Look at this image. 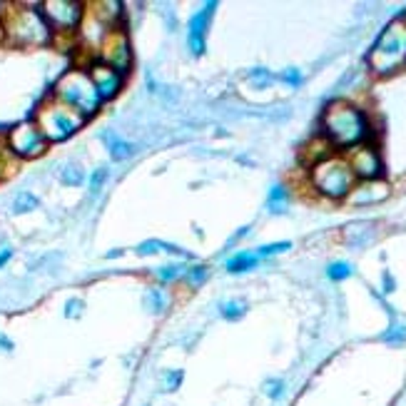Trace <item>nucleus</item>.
I'll list each match as a JSON object with an SVG mask.
<instances>
[{
  "mask_svg": "<svg viewBox=\"0 0 406 406\" xmlns=\"http://www.w3.org/2000/svg\"><path fill=\"white\" fill-rule=\"evenodd\" d=\"M322 138L334 149H352L369 138V120L347 100L329 102L322 115Z\"/></svg>",
  "mask_w": 406,
  "mask_h": 406,
  "instance_id": "obj_1",
  "label": "nucleus"
},
{
  "mask_svg": "<svg viewBox=\"0 0 406 406\" xmlns=\"http://www.w3.org/2000/svg\"><path fill=\"white\" fill-rule=\"evenodd\" d=\"M3 38L20 48H33V45H45L53 38V30L45 23L42 13L35 8H10L3 18Z\"/></svg>",
  "mask_w": 406,
  "mask_h": 406,
  "instance_id": "obj_2",
  "label": "nucleus"
},
{
  "mask_svg": "<svg viewBox=\"0 0 406 406\" xmlns=\"http://www.w3.org/2000/svg\"><path fill=\"white\" fill-rule=\"evenodd\" d=\"M53 97L63 105H67L70 110H75L78 115H83L85 120L90 115H95L100 110V95H97L95 85L90 80L88 70H70L55 85Z\"/></svg>",
  "mask_w": 406,
  "mask_h": 406,
  "instance_id": "obj_3",
  "label": "nucleus"
},
{
  "mask_svg": "<svg viewBox=\"0 0 406 406\" xmlns=\"http://www.w3.org/2000/svg\"><path fill=\"white\" fill-rule=\"evenodd\" d=\"M369 65L377 75H391L406 65V18L394 20L384 28L369 53Z\"/></svg>",
  "mask_w": 406,
  "mask_h": 406,
  "instance_id": "obj_4",
  "label": "nucleus"
},
{
  "mask_svg": "<svg viewBox=\"0 0 406 406\" xmlns=\"http://www.w3.org/2000/svg\"><path fill=\"white\" fill-rule=\"evenodd\" d=\"M311 187L329 200H347V195L352 192V187L357 185V177H354L352 168L344 157L332 155L329 160L319 162L309 170Z\"/></svg>",
  "mask_w": 406,
  "mask_h": 406,
  "instance_id": "obj_5",
  "label": "nucleus"
},
{
  "mask_svg": "<svg viewBox=\"0 0 406 406\" xmlns=\"http://www.w3.org/2000/svg\"><path fill=\"white\" fill-rule=\"evenodd\" d=\"M35 125L40 127L48 143H63L85 125V117L70 110L67 105H63V102H58L55 97H50L48 102H42L38 108Z\"/></svg>",
  "mask_w": 406,
  "mask_h": 406,
  "instance_id": "obj_6",
  "label": "nucleus"
},
{
  "mask_svg": "<svg viewBox=\"0 0 406 406\" xmlns=\"http://www.w3.org/2000/svg\"><path fill=\"white\" fill-rule=\"evenodd\" d=\"M8 152L15 157H23V160H33V157H40L45 149H48V140L40 132V127L35 125V120H25L18 122L10 132L6 135Z\"/></svg>",
  "mask_w": 406,
  "mask_h": 406,
  "instance_id": "obj_7",
  "label": "nucleus"
},
{
  "mask_svg": "<svg viewBox=\"0 0 406 406\" xmlns=\"http://www.w3.org/2000/svg\"><path fill=\"white\" fill-rule=\"evenodd\" d=\"M97 58H100L102 65L113 67L120 75H125L132 65V48H130V38H127L125 30L113 28L108 35L102 38V42L97 45Z\"/></svg>",
  "mask_w": 406,
  "mask_h": 406,
  "instance_id": "obj_8",
  "label": "nucleus"
},
{
  "mask_svg": "<svg viewBox=\"0 0 406 406\" xmlns=\"http://www.w3.org/2000/svg\"><path fill=\"white\" fill-rule=\"evenodd\" d=\"M40 13L45 23L50 25L53 33H72L83 23V6L75 0H45L40 6Z\"/></svg>",
  "mask_w": 406,
  "mask_h": 406,
  "instance_id": "obj_9",
  "label": "nucleus"
},
{
  "mask_svg": "<svg viewBox=\"0 0 406 406\" xmlns=\"http://www.w3.org/2000/svg\"><path fill=\"white\" fill-rule=\"evenodd\" d=\"M352 168L354 177L362 179V182H369V179H382L384 174V162L379 149L374 145H357V147L349 149V155L344 157Z\"/></svg>",
  "mask_w": 406,
  "mask_h": 406,
  "instance_id": "obj_10",
  "label": "nucleus"
},
{
  "mask_svg": "<svg viewBox=\"0 0 406 406\" xmlns=\"http://www.w3.org/2000/svg\"><path fill=\"white\" fill-rule=\"evenodd\" d=\"M215 8H217V3H204L202 10L195 13V15H192V20H190L187 45H190V53L195 55V58L204 55V50H207V42H204V38H207V25H209V20H212V15H215Z\"/></svg>",
  "mask_w": 406,
  "mask_h": 406,
  "instance_id": "obj_11",
  "label": "nucleus"
},
{
  "mask_svg": "<svg viewBox=\"0 0 406 406\" xmlns=\"http://www.w3.org/2000/svg\"><path fill=\"white\" fill-rule=\"evenodd\" d=\"M88 75L92 80V85H95L100 100H113L120 90H122V75L117 70H113V67L102 65L100 60L88 67Z\"/></svg>",
  "mask_w": 406,
  "mask_h": 406,
  "instance_id": "obj_12",
  "label": "nucleus"
},
{
  "mask_svg": "<svg viewBox=\"0 0 406 406\" xmlns=\"http://www.w3.org/2000/svg\"><path fill=\"white\" fill-rule=\"evenodd\" d=\"M391 195V187L384 179H369V182H359L352 187L347 195V202L354 207H369V204H379Z\"/></svg>",
  "mask_w": 406,
  "mask_h": 406,
  "instance_id": "obj_13",
  "label": "nucleus"
},
{
  "mask_svg": "<svg viewBox=\"0 0 406 406\" xmlns=\"http://www.w3.org/2000/svg\"><path fill=\"white\" fill-rule=\"evenodd\" d=\"M299 155H302V162L311 170L314 165H319V162L329 160V157L334 155V147H332L324 138H317V140H311V143H307Z\"/></svg>",
  "mask_w": 406,
  "mask_h": 406,
  "instance_id": "obj_14",
  "label": "nucleus"
},
{
  "mask_svg": "<svg viewBox=\"0 0 406 406\" xmlns=\"http://www.w3.org/2000/svg\"><path fill=\"white\" fill-rule=\"evenodd\" d=\"M92 8H95V10H92V18H97L110 30L115 28V20L122 15V6H120L117 0H102V3H95Z\"/></svg>",
  "mask_w": 406,
  "mask_h": 406,
  "instance_id": "obj_15",
  "label": "nucleus"
},
{
  "mask_svg": "<svg viewBox=\"0 0 406 406\" xmlns=\"http://www.w3.org/2000/svg\"><path fill=\"white\" fill-rule=\"evenodd\" d=\"M102 140L108 143L110 157H113V160H127V157H130L132 152H135V147H132V145L127 143V140L117 138L115 132H105V135H102Z\"/></svg>",
  "mask_w": 406,
  "mask_h": 406,
  "instance_id": "obj_16",
  "label": "nucleus"
},
{
  "mask_svg": "<svg viewBox=\"0 0 406 406\" xmlns=\"http://www.w3.org/2000/svg\"><path fill=\"white\" fill-rule=\"evenodd\" d=\"M157 252H168V254H179V257H187V252H182L179 247L168 245V242H160V239H147L138 247V254L149 257V254H157Z\"/></svg>",
  "mask_w": 406,
  "mask_h": 406,
  "instance_id": "obj_17",
  "label": "nucleus"
},
{
  "mask_svg": "<svg viewBox=\"0 0 406 406\" xmlns=\"http://www.w3.org/2000/svg\"><path fill=\"white\" fill-rule=\"evenodd\" d=\"M259 257L257 254H252V252H239V254H234L232 259H227V272H232V275H237V272H247V269L257 267Z\"/></svg>",
  "mask_w": 406,
  "mask_h": 406,
  "instance_id": "obj_18",
  "label": "nucleus"
},
{
  "mask_svg": "<svg viewBox=\"0 0 406 406\" xmlns=\"http://www.w3.org/2000/svg\"><path fill=\"white\" fill-rule=\"evenodd\" d=\"M38 204H40V200L33 192H18L13 200V215H28V212L38 209Z\"/></svg>",
  "mask_w": 406,
  "mask_h": 406,
  "instance_id": "obj_19",
  "label": "nucleus"
},
{
  "mask_svg": "<svg viewBox=\"0 0 406 406\" xmlns=\"http://www.w3.org/2000/svg\"><path fill=\"white\" fill-rule=\"evenodd\" d=\"M220 309H222V317L229 319V322H237V319H242L247 314V304L242 299H229V302H225Z\"/></svg>",
  "mask_w": 406,
  "mask_h": 406,
  "instance_id": "obj_20",
  "label": "nucleus"
},
{
  "mask_svg": "<svg viewBox=\"0 0 406 406\" xmlns=\"http://www.w3.org/2000/svg\"><path fill=\"white\" fill-rule=\"evenodd\" d=\"M287 200H289V195H287V190L282 185H277V187H272V192H269V209L272 212H284V207H287Z\"/></svg>",
  "mask_w": 406,
  "mask_h": 406,
  "instance_id": "obj_21",
  "label": "nucleus"
},
{
  "mask_svg": "<svg viewBox=\"0 0 406 406\" xmlns=\"http://www.w3.org/2000/svg\"><path fill=\"white\" fill-rule=\"evenodd\" d=\"M60 179H63L65 185H70V187H78V185H83L85 172L78 168V165H65V168L60 170Z\"/></svg>",
  "mask_w": 406,
  "mask_h": 406,
  "instance_id": "obj_22",
  "label": "nucleus"
},
{
  "mask_svg": "<svg viewBox=\"0 0 406 406\" xmlns=\"http://www.w3.org/2000/svg\"><path fill=\"white\" fill-rule=\"evenodd\" d=\"M145 304L149 307V311L162 314L165 307H168V299H165V294H162L160 289H152V292H147V297H145Z\"/></svg>",
  "mask_w": 406,
  "mask_h": 406,
  "instance_id": "obj_23",
  "label": "nucleus"
},
{
  "mask_svg": "<svg viewBox=\"0 0 406 406\" xmlns=\"http://www.w3.org/2000/svg\"><path fill=\"white\" fill-rule=\"evenodd\" d=\"M354 269L349 267L347 262H332L327 269V277L329 279H334V282H341V279H347V277H352Z\"/></svg>",
  "mask_w": 406,
  "mask_h": 406,
  "instance_id": "obj_24",
  "label": "nucleus"
},
{
  "mask_svg": "<svg viewBox=\"0 0 406 406\" xmlns=\"http://www.w3.org/2000/svg\"><path fill=\"white\" fill-rule=\"evenodd\" d=\"M182 384V371H165L162 374V391H177Z\"/></svg>",
  "mask_w": 406,
  "mask_h": 406,
  "instance_id": "obj_25",
  "label": "nucleus"
},
{
  "mask_svg": "<svg viewBox=\"0 0 406 406\" xmlns=\"http://www.w3.org/2000/svg\"><path fill=\"white\" fill-rule=\"evenodd\" d=\"M289 242H277V245H264V247H259L254 254H257L259 259H264V257H272V254H282V252H287L289 250Z\"/></svg>",
  "mask_w": 406,
  "mask_h": 406,
  "instance_id": "obj_26",
  "label": "nucleus"
},
{
  "mask_svg": "<svg viewBox=\"0 0 406 406\" xmlns=\"http://www.w3.org/2000/svg\"><path fill=\"white\" fill-rule=\"evenodd\" d=\"M264 394H267L269 399H282V396H284V382H282V379H269V382H264Z\"/></svg>",
  "mask_w": 406,
  "mask_h": 406,
  "instance_id": "obj_27",
  "label": "nucleus"
},
{
  "mask_svg": "<svg viewBox=\"0 0 406 406\" xmlns=\"http://www.w3.org/2000/svg\"><path fill=\"white\" fill-rule=\"evenodd\" d=\"M207 272L209 269L204 267V264H197V267H192L190 269V275H187V282H190L192 287H200L204 279H207Z\"/></svg>",
  "mask_w": 406,
  "mask_h": 406,
  "instance_id": "obj_28",
  "label": "nucleus"
},
{
  "mask_svg": "<svg viewBox=\"0 0 406 406\" xmlns=\"http://www.w3.org/2000/svg\"><path fill=\"white\" fill-rule=\"evenodd\" d=\"M105 179H108V170H105V168L95 170V172H92V177H90V192H92V195H97V192L102 190V182H105Z\"/></svg>",
  "mask_w": 406,
  "mask_h": 406,
  "instance_id": "obj_29",
  "label": "nucleus"
},
{
  "mask_svg": "<svg viewBox=\"0 0 406 406\" xmlns=\"http://www.w3.org/2000/svg\"><path fill=\"white\" fill-rule=\"evenodd\" d=\"M155 277L160 282H172V279H177V277H179V267H174V264H172V267H170V264H165V267L157 269Z\"/></svg>",
  "mask_w": 406,
  "mask_h": 406,
  "instance_id": "obj_30",
  "label": "nucleus"
},
{
  "mask_svg": "<svg viewBox=\"0 0 406 406\" xmlns=\"http://www.w3.org/2000/svg\"><path fill=\"white\" fill-rule=\"evenodd\" d=\"M382 339L389 341V344H404L406 341V327H394L391 332H387Z\"/></svg>",
  "mask_w": 406,
  "mask_h": 406,
  "instance_id": "obj_31",
  "label": "nucleus"
},
{
  "mask_svg": "<svg viewBox=\"0 0 406 406\" xmlns=\"http://www.w3.org/2000/svg\"><path fill=\"white\" fill-rule=\"evenodd\" d=\"M250 80L254 85H259V88H267V85L272 83V75H269V72L264 70V67H257V70L250 72Z\"/></svg>",
  "mask_w": 406,
  "mask_h": 406,
  "instance_id": "obj_32",
  "label": "nucleus"
},
{
  "mask_svg": "<svg viewBox=\"0 0 406 406\" xmlns=\"http://www.w3.org/2000/svg\"><path fill=\"white\" fill-rule=\"evenodd\" d=\"M80 309H83V299H70L65 304V317H80Z\"/></svg>",
  "mask_w": 406,
  "mask_h": 406,
  "instance_id": "obj_33",
  "label": "nucleus"
},
{
  "mask_svg": "<svg viewBox=\"0 0 406 406\" xmlns=\"http://www.w3.org/2000/svg\"><path fill=\"white\" fill-rule=\"evenodd\" d=\"M282 80L297 88V85L302 83V75H299V70H287V72H284V75H282Z\"/></svg>",
  "mask_w": 406,
  "mask_h": 406,
  "instance_id": "obj_34",
  "label": "nucleus"
},
{
  "mask_svg": "<svg viewBox=\"0 0 406 406\" xmlns=\"http://www.w3.org/2000/svg\"><path fill=\"white\" fill-rule=\"evenodd\" d=\"M6 155H10V152H8V145L6 147H0V177L6 174Z\"/></svg>",
  "mask_w": 406,
  "mask_h": 406,
  "instance_id": "obj_35",
  "label": "nucleus"
},
{
  "mask_svg": "<svg viewBox=\"0 0 406 406\" xmlns=\"http://www.w3.org/2000/svg\"><path fill=\"white\" fill-rule=\"evenodd\" d=\"M0 349H3V352H13V341L3 334H0Z\"/></svg>",
  "mask_w": 406,
  "mask_h": 406,
  "instance_id": "obj_36",
  "label": "nucleus"
},
{
  "mask_svg": "<svg viewBox=\"0 0 406 406\" xmlns=\"http://www.w3.org/2000/svg\"><path fill=\"white\" fill-rule=\"evenodd\" d=\"M10 257H13V250H3V252H0V267H3V264H6Z\"/></svg>",
  "mask_w": 406,
  "mask_h": 406,
  "instance_id": "obj_37",
  "label": "nucleus"
},
{
  "mask_svg": "<svg viewBox=\"0 0 406 406\" xmlns=\"http://www.w3.org/2000/svg\"><path fill=\"white\" fill-rule=\"evenodd\" d=\"M120 254H122V252H120V250H115V252H108V259H113V257H120Z\"/></svg>",
  "mask_w": 406,
  "mask_h": 406,
  "instance_id": "obj_38",
  "label": "nucleus"
},
{
  "mask_svg": "<svg viewBox=\"0 0 406 406\" xmlns=\"http://www.w3.org/2000/svg\"><path fill=\"white\" fill-rule=\"evenodd\" d=\"M0 40H3V23H0Z\"/></svg>",
  "mask_w": 406,
  "mask_h": 406,
  "instance_id": "obj_39",
  "label": "nucleus"
}]
</instances>
